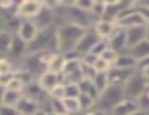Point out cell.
Here are the masks:
<instances>
[{
	"label": "cell",
	"mask_w": 149,
	"mask_h": 115,
	"mask_svg": "<svg viewBox=\"0 0 149 115\" xmlns=\"http://www.w3.org/2000/svg\"><path fill=\"white\" fill-rule=\"evenodd\" d=\"M86 27L75 23H59L56 25V39H58V52L68 53L75 49L77 43L86 33Z\"/></svg>",
	"instance_id": "6da1fadb"
},
{
	"label": "cell",
	"mask_w": 149,
	"mask_h": 115,
	"mask_svg": "<svg viewBox=\"0 0 149 115\" xmlns=\"http://www.w3.org/2000/svg\"><path fill=\"white\" fill-rule=\"evenodd\" d=\"M58 51V39H56V26L39 30L36 38L28 43V55L31 53H42Z\"/></svg>",
	"instance_id": "7a4b0ae2"
},
{
	"label": "cell",
	"mask_w": 149,
	"mask_h": 115,
	"mask_svg": "<svg viewBox=\"0 0 149 115\" xmlns=\"http://www.w3.org/2000/svg\"><path fill=\"white\" fill-rule=\"evenodd\" d=\"M126 98V94H125V88L123 85H114V84H110L101 94H100L99 99L96 101V107L94 108H99V110H104V111H110L113 110V107L116 104H119L122 99Z\"/></svg>",
	"instance_id": "3957f363"
},
{
	"label": "cell",
	"mask_w": 149,
	"mask_h": 115,
	"mask_svg": "<svg viewBox=\"0 0 149 115\" xmlns=\"http://www.w3.org/2000/svg\"><path fill=\"white\" fill-rule=\"evenodd\" d=\"M148 85H149V79L142 72L136 71V72L130 76V79L123 85V88H125V94H126L127 98L139 99V98L143 95V92L146 91Z\"/></svg>",
	"instance_id": "277c9868"
},
{
	"label": "cell",
	"mask_w": 149,
	"mask_h": 115,
	"mask_svg": "<svg viewBox=\"0 0 149 115\" xmlns=\"http://www.w3.org/2000/svg\"><path fill=\"white\" fill-rule=\"evenodd\" d=\"M116 25L123 27V29H129V27H135V26H148L146 20L138 12L136 7L135 9L120 10V13L116 19Z\"/></svg>",
	"instance_id": "5b68a950"
},
{
	"label": "cell",
	"mask_w": 149,
	"mask_h": 115,
	"mask_svg": "<svg viewBox=\"0 0 149 115\" xmlns=\"http://www.w3.org/2000/svg\"><path fill=\"white\" fill-rule=\"evenodd\" d=\"M42 0H20L16 4L15 16L17 19H33L38 12L42 9Z\"/></svg>",
	"instance_id": "8992f818"
},
{
	"label": "cell",
	"mask_w": 149,
	"mask_h": 115,
	"mask_svg": "<svg viewBox=\"0 0 149 115\" xmlns=\"http://www.w3.org/2000/svg\"><path fill=\"white\" fill-rule=\"evenodd\" d=\"M38 32H39V29L36 27V25L33 23L32 19H19L17 27L15 30V33L20 39H23L26 43H31L36 38Z\"/></svg>",
	"instance_id": "52a82bcc"
},
{
	"label": "cell",
	"mask_w": 149,
	"mask_h": 115,
	"mask_svg": "<svg viewBox=\"0 0 149 115\" xmlns=\"http://www.w3.org/2000/svg\"><path fill=\"white\" fill-rule=\"evenodd\" d=\"M32 20L39 30H44V29H48L52 26H56V13L54 9L42 6V9L38 12V14Z\"/></svg>",
	"instance_id": "ba28073f"
},
{
	"label": "cell",
	"mask_w": 149,
	"mask_h": 115,
	"mask_svg": "<svg viewBox=\"0 0 149 115\" xmlns=\"http://www.w3.org/2000/svg\"><path fill=\"white\" fill-rule=\"evenodd\" d=\"M26 55H28V43L15 33L7 56L10 57L13 62H20V60H23L26 57Z\"/></svg>",
	"instance_id": "9c48e42d"
},
{
	"label": "cell",
	"mask_w": 149,
	"mask_h": 115,
	"mask_svg": "<svg viewBox=\"0 0 149 115\" xmlns=\"http://www.w3.org/2000/svg\"><path fill=\"white\" fill-rule=\"evenodd\" d=\"M109 48L114 49L116 52L122 53L125 51H127V36H126V29L117 26V29L114 30V33L107 39Z\"/></svg>",
	"instance_id": "30bf717a"
},
{
	"label": "cell",
	"mask_w": 149,
	"mask_h": 115,
	"mask_svg": "<svg viewBox=\"0 0 149 115\" xmlns=\"http://www.w3.org/2000/svg\"><path fill=\"white\" fill-rule=\"evenodd\" d=\"M99 39L100 38L97 36L96 30H94L93 27H90V29L86 30V33L83 35V38L80 39V42L77 43V46H75L74 51H77V52L83 56L84 53H87V52H90V51L93 49L94 43H96Z\"/></svg>",
	"instance_id": "8fae6325"
},
{
	"label": "cell",
	"mask_w": 149,
	"mask_h": 115,
	"mask_svg": "<svg viewBox=\"0 0 149 115\" xmlns=\"http://www.w3.org/2000/svg\"><path fill=\"white\" fill-rule=\"evenodd\" d=\"M36 81H38L39 86L48 94L52 88H55L58 84L62 82V76H61V73H56L52 71H45L36 78Z\"/></svg>",
	"instance_id": "7c38bea8"
},
{
	"label": "cell",
	"mask_w": 149,
	"mask_h": 115,
	"mask_svg": "<svg viewBox=\"0 0 149 115\" xmlns=\"http://www.w3.org/2000/svg\"><path fill=\"white\" fill-rule=\"evenodd\" d=\"M136 71L138 69H126V68L111 66V69L107 72L109 73V81H110V84H114V85H125Z\"/></svg>",
	"instance_id": "4fadbf2b"
},
{
	"label": "cell",
	"mask_w": 149,
	"mask_h": 115,
	"mask_svg": "<svg viewBox=\"0 0 149 115\" xmlns=\"http://www.w3.org/2000/svg\"><path fill=\"white\" fill-rule=\"evenodd\" d=\"M93 29L96 30V33H97V36H99L100 39H106V40H107V39L114 33V30L117 29V25H116V22H113V20L97 19L96 23H94V26H93Z\"/></svg>",
	"instance_id": "5bb4252c"
},
{
	"label": "cell",
	"mask_w": 149,
	"mask_h": 115,
	"mask_svg": "<svg viewBox=\"0 0 149 115\" xmlns=\"http://www.w3.org/2000/svg\"><path fill=\"white\" fill-rule=\"evenodd\" d=\"M139 102L138 99H132V98H125L122 99L119 104H116L111 110V115H130L135 112L136 110H139Z\"/></svg>",
	"instance_id": "9a60e30c"
},
{
	"label": "cell",
	"mask_w": 149,
	"mask_h": 115,
	"mask_svg": "<svg viewBox=\"0 0 149 115\" xmlns=\"http://www.w3.org/2000/svg\"><path fill=\"white\" fill-rule=\"evenodd\" d=\"M39 102L29 98V97H25L22 95V98L19 99V102L16 104V110L19 111L20 115H32L38 108H39Z\"/></svg>",
	"instance_id": "2e32d148"
},
{
	"label": "cell",
	"mask_w": 149,
	"mask_h": 115,
	"mask_svg": "<svg viewBox=\"0 0 149 115\" xmlns=\"http://www.w3.org/2000/svg\"><path fill=\"white\" fill-rule=\"evenodd\" d=\"M126 36H127V49H129L133 45L139 43L141 40L146 39V26L129 27V29H126Z\"/></svg>",
	"instance_id": "e0dca14e"
},
{
	"label": "cell",
	"mask_w": 149,
	"mask_h": 115,
	"mask_svg": "<svg viewBox=\"0 0 149 115\" xmlns=\"http://www.w3.org/2000/svg\"><path fill=\"white\" fill-rule=\"evenodd\" d=\"M113 66H117V68H126V69H136V68H138V59L133 56L129 51H125V52L119 53L117 60L114 62Z\"/></svg>",
	"instance_id": "ac0fdd59"
},
{
	"label": "cell",
	"mask_w": 149,
	"mask_h": 115,
	"mask_svg": "<svg viewBox=\"0 0 149 115\" xmlns=\"http://www.w3.org/2000/svg\"><path fill=\"white\" fill-rule=\"evenodd\" d=\"M13 36H15V32L10 30V29L0 30V55L7 56L10 45H12V40H13Z\"/></svg>",
	"instance_id": "d6986e66"
},
{
	"label": "cell",
	"mask_w": 149,
	"mask_h": 115,
	"mask_svg": "<svg viewBox=\"0 0 149 115\" xmlns=\"http://www.w3.org/2000/svg\"><path fill=\"white\" fill-rule=\"evenodd\" d=\"M127 51L136 57L138 60H141V59H143V57H148L149 56V40L148 39H143V40H141L139 43H136V45H133L132 48H129Z\"/></svg>",
	"instance_id": "ffe728a7"
},
{
	"label": "cell",
	"mask_w": 149,
	"mask_h": 115,
	"mask_svg": "<svg viewBox=\"0 0 149 115\" xmlns=\"http://www.w3.org/2000/svg\"><path fill=\"white\" fill-rule=\"evenodd\" d=\"M65 62H67V57H65L64 53L55 52V53L52 55V57H51L47 71H52V72H56V73H62V69H64Z\"/></svg>",
	"instance_id": "44dd1931"
},
{
	"label": "cell",
	"mask_w": 149,
	"mask_h": 115,
	"mask_svg": "<svg viewBox=\"0 0 149 115\" xmlns=\"http://www.w3.org/2000/svg\"><path fill=\"white\" fill-rule=\"evenodd\" d=\"M78 84H80V89H81V92H83V94H87V95L93 97L96 101L99 99L100 92H99V89L96 88V85H94L93 79H81Z\"/></svg>",
	"instance_id": "7402d4cb"
},
{
	"label": "cell",
	"mask_w": 149,
	"mask_h": 115,
	"mask_svg": "<svg viewBox=\"0 0 149 115\" xmlns=\"http://www.w3.org/2000/svg\"><path fill=\"white\" fill-rule=\"evenodd\" d=\"M22 91H15V89H9L4 88V94H3V104L4 105H10V107H16V104L19 102V99L22 98Z\"/></svg>",
	"instance_id": "603a6c76"
},
{
	"label": "cell",
	"mask_w": 149,
	"mask_h": 115,
	"mask_svg": "<svg viewBox=\"0 0 149 115\" xmlns=\"http://www.w3.org/2000/svg\"><path fill=\"white\" fill-rule=\"evenodd\" d=\"M78 102H80V107H81V112H90L91 110H94L96 107V99L87 94H80L78 97Z\"/></svg>",
	"instance_id": "cb8c5ba5"
},
{
	"label": "cell",
	"mask_w": 149,
	"mask_h": 115,
	"mask_svg": "<svg viewBox=\"0 0 149 115\" xmlns=\"http://www.w3.org/2000/svg\"><path fill=\"white\" fill-rule=\"evenodd\" d=\"M64 107H65V112L70 115H75L81 112V107L78 102V98H64Z\"/></svg>",
	"instance_id": "d4e9b609"
},
{
	"label": "cell",
	"mask_w": 149,
	"mask_h": 115,
	"mask_svg": "<svg viewBox=\"0 0 149 115\" xmlns=\"http://www.w3.org/2000/svg\"><path fill=\"white\" fill-rule=\"evenodd\" d=\"M93 82L96 85V88L99 89V92L101 94L109 85H110V81H109V73L107 72H97L93 78Z\"/></svg>",
	"instance_id": "484cf974"
},
{
	"label": "cell",
	"mask_w": 149,
	"mask_h": 115,
	"mask_svg": "<svg viewBox=\"0 0 149 115\" xmlns=\"http://www.w3.org/2000/svg\"><path fill=\"white\" fill-rule=\"evenodd\" d=\"M65 86V98H78L81 94L78 82H64Z\"/></svg>",
	"instance_id": "4316f807"
},
{
	"label": "cell",
	"mask_w": 149,
	"mask_h": 115,
	"mask_svg": "<svg viewBox=\"0 0 149 115\" xmlns=\"http://www.w3.org/2000/svg\"><path fill=\"white\" fill-rule=\"evenodd\" d=\"M80 71H81V76H83V79H93L94 75L97 73L96 69H94V66L87 65V63H84V62L80 63Z\"/></svg>",
	"instance_id": "83f0119b"
},
{
	"label": "cell",
	"mask_w": 149,
	"mask_h": 115,
	"mask_svg": "<svg viewBox=\"0 0 149 115\" xmlns=\"http://www.w3.org/2000/svg\"><path fill=\"white\" fill-rule=\"evenodd\" d=\"M48 97L49 98H55V99H64L65 98V86H64V82L58 84L55 88H52L49 92H48Z\"/></svg>",
	"instance_id": "f1b7e54d"
},
{
	"label": "cell",
	"mask_w": 149,
	"mask_h": 115,
	"mask_svg": "<svg viewBox=\"0 0 149 115\" xmlns=\"http://www.w3.org/2000/svg\"><path fill=\"white\" fill-rule=\"evenodd\" d=\"M117 56H119V52H116L114 49H111V48H107L101 55H100V57H103L106 62H109L111 66L114 65V62L117 60Z\"/></svg>",
	"instance_id": "f546056e"
},
{
	"label": "cell",
	"mask_w": 149,
	"mask_h": 115,
	"mask_svg": "<svg viewBox=\"0 0 149 115\" xmlns=\"http://www.w3.org/2000/svg\"><path fill=\"white\" fill-rule=\"evenodd\" d=\"M6 88H9V89H15V91H23V88H25V82L13 73V78L9 81V84L6 85Z\"/></svg>",
	"instance_id": "4dcf8cb0"
},
{
	"label": "cell",
	"mask_w": 149,
	"mask_h": 115,
	"mask_svg": "<svg viewBox=\"0 0 149 115\" xmlns=\"http://www.w3.org/2000/svg\"><path fill=\"white\" fill-rule=\"evenodd\" d=\"M109 48V43H107V40L106 39H99L96 43H94V46H93V49L90 51L91 53H94V55H97V56H100L106 49Z\"/></svg>",
	"instance_id": "1f68e13d"
},
{
	"label": "cell",
	"mask_w": 149,
	"mask_h": 115,
	"mask_svg": "<svg viewBox=\"0 0 149 115\" xmlns=\"http://www.w3.org/2000/svg\"><path fill=\"white\" fill-rule=\"evenodd\" d=\"M104 12H106V4H104L103 1H94L93 9H91L93 16H94L96 19H101L103 14H104Z\"/></svg>",
	"instance_id": "d6a6232c"
},
{
	"label": "cell",
	"mask_w": 149,
	"mask_h": 115,
	"mask_svg": "<svg viewBox=\"0 0 149 115\" xmlns=\"http://www.w3.org/2000/svg\"><path fill=\"white\" fill-rule=\"evenodd\" d=\"M94 69H96V72H109L111 69V65L109 62H106L103 57L99 56L97 62L94 63Z\"/></svg>",
	"instance_id": "836d02e7"
},
{
	"label": "cell",
	"mask_w": 149,
	"mask_h": 115,
	"mask_svg": "<svg viewBox=\"0 0 149 115\" xmlns=\"http://www.w3.org/2000/svg\"><path fill=\"white\" fill-rule=\"evenodd\" d=\"M93 4H94V0H77L75 1V6L84 12H91Z\"/></svg>",
	"instance_id": "e575fe53"
},
{
	"label": "cell",
	"mask_w": 149,
	"mask_h": 115,
	"mask_svg": "<svg viewBox=\"0 0 149 115\" xmlns=\"http://www.w3.org/2000/svg\"><path fill=\"white\" fill-rule=\"evenodd\" d=\"M0 115H20L19 111L16 110V107H10V105H0Z\"/></svg>",
	"instance_id": "d590c367"
},
{
	"label": "cell",
	"mask_w": 149,
	"mask_h": 115,
	"mask_svg": "<svg viewBox=\"0 0 149 115\" xmlns=\"http://www.w3.org/2000/svg\"><path fill=\"white\" fill-rule=\"evenodd\" d=\"M97 59H99L97 55H94V53H91V52H87V53H84V55L81 56V62H84V63H87V65L94 66V63L97 62Z\"/></svg>",
	"instance_id": "8d00e7d4"
},
{
	"label": "cell",
	"mask_w": 149,
	"mask_h": 115,
	"mask_svg": "<svg viewBox=\"0 0 149 115\" xmlns=\"http://www.w3.org/2000/svg\"><path fill=\"white\" fill-rule=\"evenodd\" d=\"M136 9H138V12L143 16V19L146 20V23L149 25V7L148 6H143V4H138Z\"/></svg>",
	"instance_id": "74e56055"
},
{
	"label": "cell",
	"mask_w": 149,
	"mask_h": 115,
	"mask_svg": "<svg viewBox=\"0 0 149 115\" xmlns=\"http://www.w3.org/2000/svg\"><path fill=\"white\" fill-rule=\"evenodd\" d=\"M42 3H44V6H47L49 9H54V10H56V9L61 7L59 0H42Z\"/></svg>",
	"instance_id": "f35d334b"
},
{
	"label": "cell",
	"mask_w": 149,
	"mask_h": 115,
	"mask_svg": "<svg viewBox=\"0 0 149 115\" xmlns=\"http://www.w3.org/2000/svg\"><path fill=\"white\" fill-rule=\"evenodd\" d=\"M88 115H111L110 111H104V110H99V108H94V110H91Z\"/></svg>",
	"instance_id": "ab89813d"
},
{
	"label": "cell",
	"mask_w": 149,
	"mask_h": 115,
	"mask_svg": "<svg viewBox=\"0 0 149 115\" xmlns=\"http://www.w3.org/2000/svg\"><path fill=\"white\" fill-rule=\"evenodd\" d=\"M75 1H77V0H59L61 7H71V6H75Z\"/></svg>",
	"instance_id": "60d3db41"
},
{
	"label": "cell",
	"mask_w": 149,
	"mask_h": 115,
	"mask_svg": "<svg viewBox=\"0 0 149 115\" xmlns=\"http://www.w3.org/2000/svg\"><path fill=\"white\" fill-rule=\"evenodd\" d=\"M48 114H49V112H48L44 107H39V108H38V110H36L32 115H48Z\"/></svg>",
	"instance_id": "b9f144b4"
},
{
	"label": "cell",
	"mask_w": 149,
	"mask_h": 115,
	"mask_svg": "<svg viewBox=\"0 0 149 115\" xmlns=\"http://www.w3.org/2000/svg\"><path fill=\"white\" fill-rule=\"evenodd\" d=\"M130 115H149V112L145 111V110H142V108H139V110H136L135 112H132Z\"/></svg>",
	"instance_id": "7bdbcfd3"
},
{
	"label": "cell",
	"mask_w": 149,
	"mask_h": 115,
	"mask_svg": "<svg viewBox=\"0 0 149 115\" xmlns=\"http://www.w3.org/2000/svg\"><path fill=\"white\" fill-rule=\"evenodd\" d=\"M103 3L106 6H114V4H119V0H103Z\"/></svg>",
	"instance_id": "ee69618b"
},
{
	"label": "cell",
	"mask_w": 149,
	"mask_h": 115,
	"mask_svg": "<svg viewBox=\"0 0 149 115\" xmlns=\"http://www.w3.org/2000/svg\"><path fill=\"white\" fill-rule=\"evenodd\" d=\"M3 94H4V86L0 85V105L3 104Z\"/></svg>",
	"instance_id": "f6af8a7d"
},
{
	"label": "cell",
	"mask_w": 149,
	"mask_h": 115,
	"mask_svg": "<svg viewBox=\"0 0 149 115\" xmlns=\"http://www.w3.org/2000/svg\"><path fill=\"white\" fill-rule=\"evenodd\" d=\"M138 4H143V6H148L149 7V0H139Z\"/></svg>",
	"instance_id": "bcb514c9"
},
{
	"label": "cell",
	"mask_w": 149,
	"mask_h": 115,
	"mask_svg": "<svg viewBox=\"0 0 149 115\" xmlns=\"http://www.w3.org/2000/svg\"><path fill=\"white\" fill-rule=\"evenodd\" d=\"M146 39L149 40V25L146 26Z\"/></svg>",
	"instance_id": "7dc6e473"
},
{
	"label": "cell",
	"mask_w": 149,
	"mask_h": 115,
	"mask_svg": "<svg viewBox=\"0 0 149 115\" xmlns=\"http://www.w3.org/2000/svg\"><path fill=\"white\" fill-rule=\"evenodd\" d=\"M75 115H88V112H80V114H75Z\"/></svg>",
	"instance_id": "c3c4849f"
},
{
	"label": "cell",
	"mask_w": 149,
	"mask_h": 115,
	"mask_svg": "<svg viewBox=\"0 0 149 115\" xmlns=\"http://www.w3.org/2000/svg\"><path fill=\"white\" fill-rule=\"evenodd\" d=\"M59 115H70V114H67V112H64V114H59Z\"/></svg>",
	"instance_id": "681fc988"
},
{
	"label": "cell",
	"mask_w": 149,
	"mask_h": 115,
	"mask_svg": "<svg viewBox=\"0 0 149 115\" xmlns=\"http://www.w3.org/2000/svg\"><path fill=\"white\" fill-rule=\"evenodd\" d=\"M94 1H103V0H94Z\"/></svg>",
	"instance_id": "f907efd6"
}]
</instances>
